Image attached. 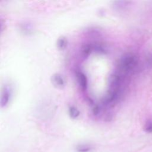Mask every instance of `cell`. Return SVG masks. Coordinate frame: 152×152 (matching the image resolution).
I'll list each match as a JSON object with an SVG mask.
<instances>
[{"instance_id": "9", "label": "cell", "mask_w": 152, "mask_h": 152, "mask_svg": "<svg viewBox=\"0 0 152 152\" xmlns=\"http://www.w3.org/2000/svg\"><path fill=\"white\" fill-rule=\"evenodd\" d=\"M21 30H23L24 33H30L32 31V28L28 23L27 24H24V27H21Z\"/></svg>"}, {"instance_id": "2", "label": "cell", "mask_w": 152, "mask_h": 152, "mask_svg": "<svg viewBox=\"0 0 152 152\" xmlns=\"http://www.w3.org/2000/svg\"><path fill=\"white\" fill-rule=\"evenodd\" d=\"M75 74L80 89L84 92L86 91L88 89V79L86 75L80 69H77Z\"/></svg>"}, {"instance_id": "3", "label": "cell", "mask_w": 152, "mask_h": 152, "mask_svg": "<svg viewBox=\"0 0 152 152\" xmlns=\"http://www.w3.org/2000/svg\"><path fill=\"white\" fill-rule=\"evenodd\" d=\"M11 90L10 87L8 86H4L1 91V106L2 108L5 107L11 99Z\"/></svg>"}, {"instance_id": "6", "label": "cell", "mask_w": 152, "mask_h": 152, "mask_svg": "<svg viewBox=\"0 0 152 152\" xmlns=\"http://www.w3.org/2000/svg\"><path fill=\"white\" fill-rule=\"evenodd\" d=\"M68 114L71 119H75L80 115V112L77 107L72 105L68 107Z\"/></svg>"}, {"instance_id": "1", "label": "cell", "mask_w": 152, "mask_h": 152, "mask_svg": "<svg viewBox=\"0 0 152 152\" xmlns=\"http://www.w3.org/2000/svg\"><path fill=\"white\" fill-rule=\"evenodd\" d=\"M138 65V58L137 55L127 53L119 58L115 70L129 77L134 72Z\"/></svg>"}, {"instance_id": "4", "label": "cell", "mask_w": 152, "mask_h": 152, "mask_svg": "<svg viewBox=\"0 0 152 152\" xmlns=\"http://www.w3.org/2000/svg\"><path fill=\"white\" fill-rule=\"evenodd\" d=\"M51 81L52 84L57 88H62L65 85V79L62 75L58 73H55L52 75Z\"/></svg>"}, {"instance_id": "5", "label": "cell", "mask_w": 152, "mask_h": 152, "mask_svg": "<svg viewBox=\"0 0 152 152\" xmlns=\"http://www.w3.org/2000/svg\"><path fill=\"white\" fill-rule=\"evenodd\" d=\"M94 149L93 145L88 143H81L78 144L75 150L77 152H91Z\"/></svg>"}, {"instance_id": "7", "label": "cell", "mask_w": 152, "mask_h": 152, "mask_svg": "<svg viewBox=\"0 0 152 152\" xmlns=\"http://www.w3.org/2000/svg\"><path fill=\"white\" fill-rule=\"evenodd\" d=\"M67 40L64 36L59 37L56 41V46L59 50H64L67 46Z\"/></svg>"}, {"instance_id": "8", "label": "cell", "mask_w": 152, "mask_h": 152, "mask_svg": "<svg viewBox=\"0 0 152 152\" xmlns=\"http://www.w3.org/2000/svg\"><path fill=\"white\" fill-rule=\"evenodd\" d=\"M144 131L148 133L152 132V120L148 119L144 125Z\"/></svg>"}]
</instances>
